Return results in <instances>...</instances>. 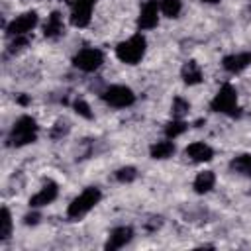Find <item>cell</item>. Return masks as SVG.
Listing matches in <instances>:
<instances>
[{
  "label": "cell",
  "mask_w": 251,
  "mask_h": 251,
  "mask_svg": "<svg viewBox=\"0 0 251 251\" xmlns=\"http://www.w3.org/2000/svg\"><path fill=\"white\" fill-rule=\"evenodd\" d=\"M65 33V22L61 12H51L43 24V35L47 39H59Z\"/></svg>",
  "instance_id": "obj_13"
},
{
  "label": "cell",
  "mask_w": 251,
  "mask_h": 251,
  "mask_svg": "<svg viewBox=\"0 0 251 251\" xmlns=\"http://www.w3.org/2000/svg\"><path fill=\"white\" fill-rule=\"evenodd\" d=\"M159 6H161V14L167 18H178V14L182 12L180 0H159Z\"/></svg>",
  "instance_id": "obj_21"
},
{
  "label": "cell",
  "mask_w": 251,
  "mask_h": 251,
  "mask_svg": "<svg viewBox=\"0 0 251 251\" xmlns=\"http://www.w3.org/2000/svg\"><path fill=\"white\" fill-rule=\"evenodd\" d=\"M202 2H206V4H216V2H220V0H202Z\"/></svg>",
  "instance_id": "obj_29"
},
{
  "label": "cell",
  "mask_w": 251,
  "mask_h": 251,
  "mask_svg": "<svg viewBox=\"0 0 251 251\" xmlns=\"http://www.w3.org/2000/svg\"><path fill=\"white\" fill-rule=\"evenodd\" d=\"M186 129H188V124H186L182 118H173L171 122L165 124V137L176 139V137H180Z\"/></svg>",
  "instance_id": "obj_20"
},
{
  "label": "cell",
  "mask_w": 251,
  "mask_h": 251,
  "mask_svg": "<svg viewBox=\"0 0 251 251\" xmlns=\"http://www.w3.org/2000/svg\"><path fill=\"white\" fill-rule=\"evenodd\" d=\"M14 229V220H12V212L8 210V206H2L0 210V241H8Z\"/></svg>",
  "instance_id": "obj_19"
},
{
  "label": "cell",
  "mask_w": 251,
  "mask_h": 251,
  "mask_svg": "<svg viewBox=\"0 0 251 251\" xmlns=\"http://www.w3.org/2000/svg\"><path fill=\"white\" fill-rule=\"evenodd\" d=\"M102 200V192L98 186H86L78 196H75L71 200V204L67 206V216L71 220H80L84 218L98 202Z\"/></svg>",
  "instance_id": "obj_3"
},
{
  "label": "cell",
  "mask_w": 251,
  "mask_h": 251,
  "mask_svg": "<svg viewBox=\"0 0 251 251\" xmlns=\"http://www.w3.org/2000/svg\"><path fill=\"white\" fill-rule=\"evenodd\" d=\"M222 67L226 73L229 75H239L243 73L247 67H251V51H237V53H229L222 59Z\"/></svg>",
  "instance_id": "obj_10"
},
{
  "label": "cell",
  "mask_w": 251,
  "mask_h": 251,
  "mask_svg": "<svg viewBox=\"0 0 251 251\" xmlns=\"http://www.w3.org/2000/svg\"><path fill=\"white\" fill-rule=\"evenodd\" d=\"M37 24H39V16L35 10L18 14L6 25V35L8 37H29V33L37 27Z\"/></svg>",
  "instance_id": "obj_6"
},
{
  "label": "cell",
  "mask_w": 251,
  "mask_h": 251,
  "mask_svg": "<svg viewBox=\"0 0 251 251\" xmlns=\"http://www.w3.org/2000/svg\"><path fill=\"white\" fill-rule=\"evenodd\" d=\"M39 218H41V216H39L37 208H31V212L24 216V224H25V226H37V224H39Z\"/></svg>",
  "instance_id": "obj_26"
},
{
  "label": "cell",
  "mask_w": 251,
  "mask_h": 251,
  "mask_svg": "<svg viewBox=\"0 0 251 251\" xmlns=\"http://www.w3.org/2000/svg\"><path fill=\"white\" fill-rule=\"evenodd\" d=\"M210 110L224 114V116H239V102H237V90L235 86H231L229 82L222 84L218 88V92L214 94L212 102H210Z\"/></svg>",
  "instance_id": "obj_4"
},
{
  "label": "cell",
  "mask_w": 251,
  "mask_h": 251,
  "mask_svg": "<svg viewBox=\"0 0 251 251\" xmlns=\"http://www.w3.org/2000/svg\"><path fill=\"white\" fill-rule=\"evenodd\" d=\"M114 178L122 184H129L137 178V169L131 167V165H126V167H120L116 173H114Z\"/></svg>",
  "instance_id": "obj_22"
},
{
  "label": "cell",
  "mask_w": 251,
  "mask_h": 251,
  "mask_svg": "<svg viewBox=\"0 0 251 251\" xmlns=\"http://www.w3.org/2000/svg\"><path fill=\"white\" fill-rule=\"evenodd\" d=\"M216 184V175L212 171H202L194 176L192 180V188L196 194H208Z\"/></svg>",
  "instance_id": "obj_16"
},
{
  "label": "cell",
  "mask_w": 251,
  "mask_h": 251,
  "mask_svg": "<svg viewBox=\"0 0 251 251\" xmlns=\"http://www.w3.org/2000/svg\"><path fill=\"white\" fill-rule=\"evenodd\" d=\"M65 4L71 6V8H76V6H94L96 0H65Z\"/></svg>",
  "instance_id": "obj_27"
},
{
  "label": "cell",
  "mask_w": 251,
  "mask_h": 251,
  "mask_svg": "<svg viewBox=\"0 0 251 251\" xmlns=\"http://www.w3.org/2000/svg\"><path fill=\"white\" fill-rule=\"evenodd\" d=\"M37 135H39V126H37L35 118H31L29 114H24L10 127L8 145L10 147H25L29 143H35Z\"/></svg>",
  "instance_id": "obj_1"
},
{
  "label": "cell",
  "mask_w": 251,
  "mask_h": 251,
  "mask_svg": "<svg viewBox=\"0 0 251 251\" xmlns=\"http://www.w3.org/2000/svg\"><path fill=\"white\" fill-rule=\"evenodd\" d=\"M100 98L110 108H129L135 102V94L126 84H110L100 92Z\"/></svg>",
  "instance_id": "obj_5"
},
{
  "label": "cell",
  "mask_w": 251,
  "mask_h": 251,
  "mask_svg": "<svg viewBox=\"0 0 251 251\" xmlns=\"http://www.w3.org/2000/svg\"><path fill=\"white\" fill-rule=\"evenodd\" d=\"M161 14V6H159V0H147L141 10H139V16H137V27L141 31H149L153 27L159 25V16Z\"/></svg>",
  "instance_id": "obj_8"
},
{
  "label": "cell",
  "mask_w": 251,
  "mask_h": 251,
  "mask_svg": "<svg viewBox=\"0 0 251 251\" xmlns=\"http://www.w3.org/2000/svg\"><path fill=\"white\" fill-rule=\"evenodd\" d=\"M59 196V186L55 180H45L41 184V188L29 198V208H43L49 206L51 202H55Z\"/></svg>",
  "instance_id": "obj_9"
},
{
  "label": "cell",
  "mask_w": 251,
  "mask_h": 251,
  "mask_svg": "<svg viewBox=\"0 0 251 251\" xmlns=\"http://www.w3.org/2000/svg\"><path fill=\"white\" fill-rule=\"evenodd\" d=\"M102 63H104V53L98 47H82L73 57L75 69L82 73H94L102 67Z\"/></svg>",
  "instance_id": "obj_7"
},
{
  "label": "cell",
  "mask_w": 251,
  "mask_h": 251,
  "mask_svg": "<svg viewBox=\"0 0 251 251\" xmlns=\"http://www.w3.org/2000/svg\"><path fill=\"white\" fill-rule=\"evenodd\" d=\"M92 20V6H76L71 8V24L75 27H86Z\"/></svg>",
  "instance_id": "obj_17"
},
{
  "label": "cell",
  "mask_w": 251,
  "mask_h": 251,
  "mask_svg": "<svg viewBox=\"0 0 251 251\" xmlns=\"http://www.w3.org/2000/svg\"><path fill=\"white\" fill-rule=\"evenodd\" d=\"M73 108H75V112L80 116V118H84V120H92V110H90V106H88V102L84 100V98H76L75 102H73Z\"/></svg>",
  "instance_id": "obj_24"
},
{
  "label": "cell",
  "mask_w": 251,
  "mask_h": 251,
  "mask_svg": "<svg viewBox=\"0 0 251 251\" xmlns=\"http://www.w3.org/2000/svg\"><path fill=\"white\" fill-rule=\"evenodd\" d=\"M147 51V39L141 33H135L116 45V57L126 65H137Z\"/></svg>",
  "instance_id": "obj_2"
},
{
  "label": "cell",
  "mask_w": 251,
  "mask_h": 251,
  "mask_svg": "<svg viewBox=\"0 0 251 251\" xmlns=\"http://www.w3.org/2000/svg\"><path fill=\"white\" fill-rule=\"evenodd\" d=\"M131 239H133V229L129 226H118L108 233V239H106L104 247L110 249V251H116V249L126 247Z\"/></svg>",
  "instance_id": "obj_11"
},
{
  "label": "cell",
  "mask_w": 251,
  "mask_h": 251,
  "mask_svg": "<svg viewBox=\"0 0 251 251\" xmlns=\"http://www.w3.org/2000/svg\"><path fill=\"white\" fill-rule=\"evenodd\" d=\"M67 133H69V124H67V122H57L55 127L51 129V137H53V139H61V137L67 135Z\"/></svg>",
  "instance_id": "obj_25"
},
{
  "label": "cell",
  "mask_w": 251,
  "mask_h": 251,
  "mask_svg": "<svg viewBox=\"0 0 251 251\" xmlns=\"http://www.w3.org/2000/svg\"><path fill=\"white\" fill-rule=\"evenodd\" d=\"M184 155L192 163H208V161L214 159V149L206 141H192V143L186 145Z\"/></svg>",
  "instance_id": "obj_12"
},
{
  "label": "cell",
  "mask_w": 251,
  "mask_h": 251,
  "mask_svg": "<svg viewBox=\"0 0 251 251\" xmlns=\"http://www.w3.org/2000/svg\"><path fill=\"white\" fill-rule=\"evenodd\" d=\"M18 102H20V104H24V106H25V104H27V102H29V98H27V96H18Z\"/></svg>",
  "instance_id": "obj_28"
},
{
  "label": "cell",
  "mask_w": 251,
  "mask_h": 251,
  "mask_svg": "<svg viewBox=\"0 0 251 251\" xmlns=\"http://www.w3.org/2000/svg\"><path fill=\"white\" fill-rule=\"evenodd\" d=\"M190 110V102L184 100L182 96H175L173 98V104H171V114L173 118H184Z\"/></svg>",
  "instance_id": "obj_23"
},
{
  "label": "cell",
  "mask_w": 251,
  "mask_h": 251,
  "mask_svg": "<svg viewBox=\"0 0 251 251\" xmlns=\"http://www.w3.org/2000/svg\"><path fill=\"white\" fill-rule=\"evenodd\" d=\"M180 78L184 84L188 86H196L204 80V73H202V67L196 63V61H186L180 69Z\"/></svg>",
  "instance_id": "obj_14"
},
{
  "label": "cell",
  "mask_w": 251,
  "mask_h": 251,
  "mask_svg": "<svg viewBox=\"0 0 251 251\" xmlns=\"http://www.w3.org/2000/svg\"><path fill=\"white\" fill-rule=\"evenodd\" d=\"M229 169L237 175H243V176H251V153H243V155H237L229 161Z\"/></svg>",
  "instance_id": "obj_18"
},
{
  "label": "cell",
  "mask_w": 251,
  "mask_h": 251,
  "mask_svg": "<svg viewBox=\"0 0 251 251\" xmlns=\"http://www.w3.org/2000/svg\"><path fill=\"white\" fill-rule=\"evenodd\" d=\"M176 151V145L173 139H161V141H155L151 147H149V155L151 159H157V161H163V159H169L173 157Z\"/></svg>",
  "instance_id": "obj_15"
}]
</instances>
